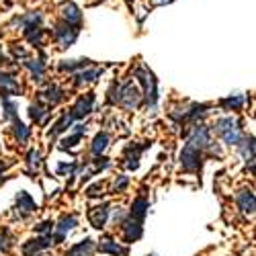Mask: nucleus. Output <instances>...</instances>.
<instances>
[{"mask_svg":"<svg viewBox=\"0 0 256 256\" xmlns=\"http://www.w3.org/2000/svg\"><path fill=\"white\" fill-rule=\"evenodd\" d=\"M41 98H46L50 104H56L62 100V90L56 86V84H52V86H48V90L41 92Z\"/></svg>","mask_w":256,"mask_h":256,"instance_id":"21","label":"nucleus"},{"mask_svg":"<svg viewBox=\"0 0 256 256\" xmlns=\"http://www.w3.org/2000/svg\"><path fill=\"white\" fill-rule=\"evenodd\" d=\"M150 2H152L154 6H164V4H168V2H172V0H150Z\"/></svg>","mask_w":256,"mask_h":256,"instance_id":"35","label":"nucleus"},{"mask_svg":"<svg viewBox=\"0 0 256 256\" xmlns=\"http://www.w3.org/2000/svg\"><path fill=\"white\" fill-rule=\"evenodd\" d=\"M123 226V236L127 242H134V240H140L142 238V224L140 222H134V220H127V222H121Z\"/></svg>","mask_w":256,"mask_h":256,"instance_id":"9","label":"nucleus"},{"mask_svg":"<svg viewBox=\"0 0 256 256\" xmlns=\"http://www.w3.org/2000/svg\"><path fill=\"white\" fill-rule=\"evenodd\" d=\"M98 76H100V70H98V68H92V70H80V72L74 76V86L90 84V82H94Z\"/></svg>","mask_w":256,"mask_h":256,"instance_id":"11","label":"nucleus"},{"mask_svg":"<svg viewBox=\"0 0 256 256\" xmlns=\"http://www.w3.org/2000/svg\"><path fill=\"white\" fill-rule=\"evenodd\" d=\"M236 201H238V205H240V209L244 211V213H254V193L250 188H244V190H240L238 193V197H236Z\"/></svg>","mask_w":256,"mask_h":256,"instance_id":"10","label":"nucleus"},{"mask_svg":"<svg viewBox=\"0 0 256 256\" xmlns=\"http://www.w3.org/2000/svg\"><path fill=\"white\" fill-rule=\"evenodd\" d=\"M92 104H94V94H92V92H88L86 96H80V98L76 100V104H74V109H72L70 117H72V119H82V117H86V115L92 111Z\"/></svg>","mask_w":256,"mask_h":256,"instance_id":"5","label":"nucleus"},{"mask_svg":"<svg viewBox=\"0 0 256 256\" xmlns=\"http://www.w3.org/2000/svg\"><path fill=\"white\" fill-rule=\"evenodd\" d=\"M100 188H102L100 184H94V186H90V188H88V195H90V197H96Z\"/></svg>","mask_w":256,"mask_h":256,"instance_id":"34","label":"nucleus"},{"mask_svg":"<svg viewBox=\"0 0 256 256\" xmlns=\"http://www.w3.org/2000/svg\"><path fill=\"white\" fill-rule=\"evenodd\" d=\"M70 170H74V164H60V166H58V174L70 172Z\"/></svg>","mask_w":256,"mask_h":256,"instance_id":"32","label":"nucleus"},{"mask_svg":"<svg viewBox=\"0 0 256 256\" xmlns=\"http://www.w3.org/2000/svg\"><path fill=\"white\" fill-rule=\"evenodd\" d=\"M44 23V14L41 12H27L23 16H16L12 20V25H18L20 29H27V27H39Z\"/></svg>","mask_w":256,"mask_h":256,"instance_id":"7","label":"nucleus"},{"mask_svg":"<svg viewBox=\"0 0 256 256\" xmlns=\"http://www.w3.org/2000/svg\"><path fill=\"white\" fill-rule=\"evenodd\" d=\"M76 37H78V27H74V25L60 23L54 29V39L58 41L60 48H70L74 41H76Z\"/></svg>","mask_w":256,"mask_h":256,"instance_id":"1","label":"nucleus"},{"mask_svg":"<svg viewBox=\"0 0 256 256\" xmlns=\"http://www.w3.org/2000/svg\"><path fill=\"white\" fill-rule=\"evenodd\" d=\"M98 250L100 252H109V254H121L123 252V248L117 244V242H113V240H104L102 244H98Z\"/></svg>","mask_w":256,"mask_h":256,"instance_id":"25","label":"nucleus"},{"mask_svg":"<svg viewBox=\"0 0 256 256\" xmlns=\"http://www.w3.org/2000/svg\"><path fill=\"white\" fill-rule=\"evenodd\" d=\"M70 125H72V117H70V115H64L62 121L56 125V130L52 132V136H58V134H62V132H66Z\"/></svg>","mask_w":256,"mask_h":256,"instance_id":"28","label":"nucleus"},{"mask_svg":"<svg viewBox=\"0 0 256 256\" xmlns=\"http://www.w3.org/2000/svg\"><path fill=\"white\" fill-rule=\"evenodd\" d=\"M25 66L31 70V74H33V80L35 82H41V80H44V62H41V60H27L25 62Z\"/></svg>","mask_w":256,"mask_h":256,"instance_id":"18","label":"nucleus"},{"mask_svg":"<svg viewBox=\"0 0 256 256\" xmlns=\"http://www.w3.org/2000/svg\"><path fill=\"white\" fill-rule=\"evenodd\" d=\"M188 144L190 146H195V148H207L209 144H211V136H209V130L205 125H195L193 127V132H190V136H188Z\"/></svg>","mask_w":256,"mask_h":256,"instance_id":"6","label":"nucleus"},{"mask_svg":"<svg viewBox=\"0 0 256 256\" xmlns=\"http://www.w3.org/2000/svg\"><path fill=\"white\" fill-rule=\"evenodd\" d=\"M96 2H102V0H96Z\"/></svg>","mask_w":256,"mask_h":256,"instance_id":"37","label":"nucleus"},{"mask_svg":"<svg viewBox=\"0 0 256 256\" xmlns=\"http://www.w3.org/2000/svg\"><path fill=\"white\" fill-rule=\"evenodd\" d=\"M2 104H4V109H6V119H10V121L16 119V106H14V102L10 98H4Z\"/></svg>","mask_w":256,"mask_h":256,"instance_id":"29","label":"nucleus"},{"mask_svg":"<svg viewBox=\"0 0 256 256\" xmlns=\"http://www.w3.org/2000/svg\"><path fill=\"white\" fill-rule=\"evenodd\" d=\"M50 246H52V236H44V238H37V240H31L29 244H25L23 252H25V256H29L31 252H39V250L50 248Z\"/></svg>","mask_w":256,"mask_h":256,"instance_id":"13","label":"nucleus"},{"mask_svg":"<svg viewBox=\"0 0 256 256\" xmlns=\"http://www.w3.org/2000/svg\"><path fill=\"white\" fill-rule=\"evenodd\" d=\"M0 92L6 94V96H12L18 92V82L12 74H4L0 72Z\"/></svg>","mask_w":256,"mask_h":256,"instance_id":"8","label":"nucleus"},{"mask_svg":"<svg viewBox=\"0 0 256 256\" xmlns=\"http://www.w3.org/2000/svg\"><path fill=\"white\" fill-rule=\"evenodd\" d=\"M16 207L27 211V213H31V211H35V201L25 193V190H20V193L16 195Z\"/></svg>","mask_w":256,"mask_h":256,"instance_id":"20","label":"nucleus"},{"mask_svg":"<svg viewBox=\"0 0 256 256\" xmlns=\"http://www.w3.org/2000/svg\"><path fill=\"white\" fill-rule=\"evenodd\" d=\"M121 90H123V84L121 82H113V86L109 88V102H119Z\"/></svg>","mask_w":256,"mask_h":256,"instance_id":"27","label":"nucleus"},{"mask_svg":"<svg viewBox=\"0 0 256 256\" xmlns=\"http://www.w3.org/2000/svg\"><path fill=\"white\" fill-rule=\"evenodd\" d=\"M127 2H132V0H127Z\"/></svg>","mask_w":256,"mask_h":256,"instance_id":"38","label":"nucleus"},{"mask_svg":"<svg viewBox=\"0 0 256 256\" xmlns=\"http://www.w3.org/2000/svg\"><path fill=\"white\" fill-rule=\"evenodd\" d=\"M106 146H109V136H106L104 132L96 134V138H94V142H92V154H94V156H100V154L106 150Z\"/></svg>","mask_w":256,"mask_h":256,"instance_id":"17","label":"nucleus"},{"mask_svg":"<svg viewBox=\"0 0 256 256\" xmlns=\"http://www.w3.org/2000/svg\"><path fill=\"white\" fill-rule=\"evenodd\" d=\"M50 230H52V224H50V222H44V224L37 228V232H41V234H46V232H50Z\"/></svg>","mask_w":256,"mask_h":256,"instance_id":"33","label":"nucleus"},{"mask_svg":"<svg viewBox=\"0 0 256 256\" xmlns=\"http://www.w3.org/2000/svg\"><path fill=\"white\" fill-rule=\"evenodd\" d=\"M142 102V90L136 86L134 82H127L123 84V90H121V98L119 104H123L125 109H136V106Z\"/></svg>","mask_w":256,"mask_h":256,"instance_id":"3","label":"nucleus"},{"mask_svg":"<svg viewBox=\"0 0 256 256\" xmlns=\"http://www.w3.org/2000/svg\"><path fill=\"white\" fill-rule=\"evenodd\" d=\"M27 164H29L31 168H37V166H39V152H37V150H31V152H29Z\"/></svg>","mask_w":256,"mask_h":256,"instance_id":"30","label":"nucleus"},{"mask_svg":"<svg viewBox=\"0 0 256 256\" xmlns=\"http://www.w3.org/2000/svg\"><path fill=\"white\" fill-rule=\"evenodd\" d=\"M0 64H4V56H2V50H0Z\"/></svg>","mask_w":256,"mask_h":256,"instance_id":"36","label":"nucleus"},{"mask_svg":"<svg viewBox=\"0 0 256 256\" xmlns=\"http://www.w3.org/2000/svg\"><path fill=\"white\" fill-rule=\"evenodd\" d=\"M92 250H94L92 240H84V242L76 244V246L68 252V256H90V254H92Z\"/></svg>","mask_w":256,"mask_h":256,"instance_id":"16","label":"nucleus"},{"mask_svg":"<svg viewBox=\"0 0 256 256\" xmlns=\"http://www.w3.org/2000/svg\"><path fill=\"white\" fill-rule=\"evenodd\" d=\"M12 130H14V136H16L18 142H27V138H29V130L18 121V117L12 119Z\"/></svg>","mask_w":256,"mask_h":256,"instance_id":"23","label":"nucleus"},{"mask_svg":"<svg viewBox=\"0 0 256 256\" xmlns=\"http://www.w3.org/2000/svg\"><path fill=\"white\" fill-rule=\"evenodd\" d=\"M146 211H148V201L146 199H136L134 201V205H132V216L134 218H138V220H144V216H146Z\"/></svg>","mask_w":256,"mask_h":256,"instance_id":"22","label":"nucleus"},{"mask_svg":"<svg viewBox=\"0 0 256 256\" xmlns=\"http://www.w3.org/2000/svg\"><path fill=\"white\" fill-rule=\"evenodd\" d=\"M74 226H76V218H72V216H64V218L60 220V226H58V240L62 242L64 238H66V234L74 230Z\"/></svg>","mask_w":256,"mask_h":256,"instance_id":"15","label":"nucleus"},{"mask_svg":"<svg viewBox=\"0 0 256 256\" xmlns=\"http://www.w3.org/2000/svg\"><path fill=\"white\" fill-rule=\"evenodd\" d=\"M222 104L226 106L228 111H230V109L238 111V109H242V104H244V96H242V94H238V96H230V98H224V100H222Z\"/></svg>","mask_w":256,"mask_h":256,"instance_id":"24","label":"nucleus"},{"mask_svg":"<svg viewBox=\"0 0 256 256\" xmlns=\"http://www.w3.org/2000/svg\"><path fill=\"white\" fill-rule=\"evenodd\" d=\"M60 14L64 18V23H68V25L80 27V23H82V12L74 2H64L60 8Z\"/></svg>","mask_w":256,"mask_h":256,"instance_id":"4","label":"nucleus"},{"mask_svg":"<svg viewBox=\"0 0 256 256\" xmlns=\"http://www.w3.org/2000/svg\"><path fill=\"white\" fill-rule=\"evenodd\" d=\"M127 182H130V178H127V176H119L115 180V190H123L127 186Z\"/></svg>","mask_w":256,"mask_h":256,"instance_id":"31","label":"nucleus"},{"mask_svg":"<svg viewBox=\"0 0 256 256\" xmlns=\"http://www.w3.org/2000/svg\"><path fill=\"white\" fill-rule=\"evenodd\" d=\"M90 224L94 226V228H102L104 224H106V218H109V207L106 205H102V207H94L92 211H90Z\"/></svg>","mask_w":256,"mask_h":256,"instance_id":"12","label":"nucleus"},{"mask_svg":"<svg viewBox=\"0 0 256 256\" xmlns=\"http://www.w3.org/2000/svg\"><path fill=\"white\" fill-rule=\"evenodd\" d=\"M180 164H182L184 170H188V172L199 170V166H201V150L195 148V146L186 144L182 148V152H180Z\"/></svg>","mask_w":256,"mask_h":256,"instance_id":"2","label":"nucleus"},{"mask_svg":"<svg viewBox=\"0 0 256 256\" xmlns=\"http://www.w3.org/2000/svg\"><path fill=\"white\" fill-rule=\"evenodd\" d=\"M90 64V60H62L60 62V70L62 72H74V70H82Z\"/></svg>","mask_w":256,"mask_h":256,"instance_id":"14","label":"nucleus"},{"mask_svg":"<svg viewBox=\"0 0 256 256\" xmlns=\"http://www.w3.org/2000/svg\"><path fill=\"white\" fill-rule=\"evenodd\" d=\"M23 31H25V37L29 39V44L41 46V41H44V29H41V25L39 27H27Z\"/></svg>","mask_w":256,"mask_h":256,"instance_id":"19","label":"nucleus"},{"mask_svg":"<svg viewBox=\"0 0 256 256\" xmlns=\"http://www.w3.org/2000/svg\"><path fill=\"white\" fill-rule=\"evenodd\" d=\"M29 115H31L33 121H41L48 115V111H46V106H41V104H31L29 106Z\"/></svg>","mask_w":256,"mask_h":256,"instance_id":"26","label":"nucleus"}]
</instances>
